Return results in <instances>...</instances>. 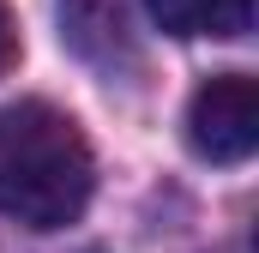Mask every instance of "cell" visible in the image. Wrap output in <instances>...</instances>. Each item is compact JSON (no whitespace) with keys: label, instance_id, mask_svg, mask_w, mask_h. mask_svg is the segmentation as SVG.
Listing matches in <instances>:
<instances>
[{"label":"cell","instance_id":"3957f363","mask_svg":"<svg viewBox=\"0 0 259 253\" xmlns=\"http://www.w3.org/2000/svg\"><path fill=\"white\" fill-rule=\"evenodd\" d=\"M151 24L169 36H247L253 30V0H145Z\"/></svg>","mask_w":259,"mask_h":253},{"label":"cell","instance_id":"7a4b0ae2","mask_svg":"<svg viewBox=\"0 0 259 253\" xmlns=\"http://www.w3.org/2000/svg\"><path fill=\"white\" fill-rule=\"evenodd\" d=\"M187 145L205 163H247L259 145V85L247 72L205 78L187 103Z\"/></svg>","mask_w":259,"mask_h":253},{"label":"cell","instance_id":"277c9868","mask_svg":"<svg viewBox=\"0 0 259 253\" xmlns=\"http://www.w3.org/2000/svg\"><path fill=\"white\" fill-rule=\"evenodd\" d=\"M18 61V30H12V18H6V6H0V72Z\"/></svg>","mask_w":259,"mask_h":253},{"label":"cell","instance_id":"6da1fadb","mask_svg":"<svg viewBox=\"0 0 259 253\" xmlns=\"http://www.w3.org/2000/svg\"><path fill=\"white\" fill-rule=\"evenodd\" d=\"M97 187L91 145L72 115L42 97L0 109V211L24 229H66Z\"/></svg>","mask_w":259,"mask_h":253}]
</instances>
